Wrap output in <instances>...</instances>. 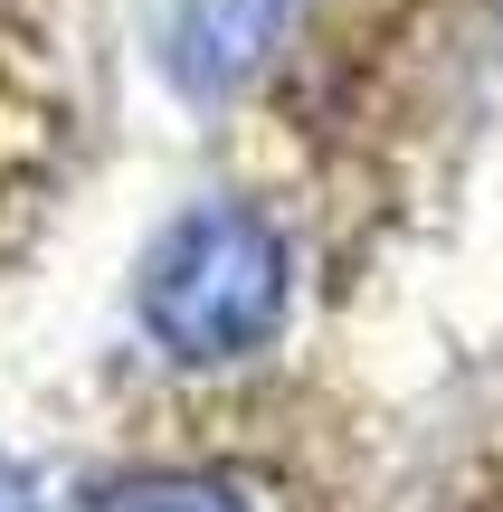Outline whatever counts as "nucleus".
Wrapping results in <instances>:
<instances>
[{"mask_svg": "<svg viewBox=\"0 0 503 512\" xmlns=\"http://www.w3.org/2000/svg\"><path fill=\"white\" fill-rule=\"evenodd\" d=\"M285 323V238L247 200H200L143 256V332L190 370L266 351Z\"/></svg>", "mask_w": 503, "mask_h": 512, "instance_id": "nucleus-1", "label": "nucleus"}, {"mask_svg": "<svg viewBox=\"0 0 503 512\" xmlns=\"http://www.w3.org/2000/svg\"><path fill=\"white\" fill-rule=\"evenodd\" d=\"M295 10H304V0H171V19H162V67H171V86H181L190 105L238 95L247 76L285 48Z\"/></svg>", "mask_w": 503, "mask_h": 512, "instance_id": "nucleus-2", "label": "nucleus"}, {"mask_svg": "<svg viewBox=\"0 0 503 512\" xmlns=\"http://www.w3.org/2000/svg\"><path fill=\"white\" fill-rule=\"evenodd\" d=\"M114 512H247V494L219 475H143L114 494Z\"/></svg>", "mask_w": 503, "mask_h": 512, "instance_id": "nucleus-3", "label": "nucleus"}, {"mask_svg": "<svg viewBox=\"0 0 503 512\" xmlns=\"http://www.w3.org/2000/svg\"><path fill=\"white\" fill-rule=\"evenodd\" d=\"M0 512H57V484H48V465H19V456H0Z\"/></svg>", "mask_w": 503, "mask_h": 512, "instance_id": "nucleus-4", "label": "nucleus"}]
</instances>
